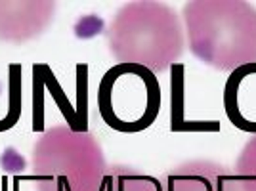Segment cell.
Returning a JSON list of instances; mask_svg holds the SVG:
<instances>
[{"label": "cell", "mask_w": 256, "mask_h": 191, "mask_svg": "<svg viewBox=\"0 0 256 191\" xmlns=\"http://www.w3.org/2000/svg\"><path fill=\"white\" fill-rule=\"evenodd\" d=\"M184 31L192 54L218 71L256 64V6L245 0L184 4Z\"/></svg>", "instance_id": "obj_1"}, {"label": "cell", "mask_w": 256, "mask_h": 191, "mask_svg": "<svg viewBox=\"0 0 256 191\" xmlns=\"http://www.w3.org/2000/svg\"><path fill=\"white\" fill-rule=\"evenodd\" d=\"M107 46L118 64L162 73L184 54L186 31L180 18L164 2H128L107 29Z\"/></svg>", "instance_id": "obj_2"}, {"label": "cell", "mask_w": 256, "mask_h": 191, "mask_svg": "<svg viewBox=\"0 0 256 191\" xmlns=\"http://www.w3.org/2000/svg\"><path fill=\"white\" fill-rule=\"evenodd\" d=\"M107 164L94 134L67 124L48 128L31 155V178L36 191H100Z\"/></svg>", "instance_id": "obj_3"}, {"label": "cell", "mask_w": 256, "mask_h": 191, "mask_svg": "<svg viewBox=\"0 0 256 191\" xmlns=\"http://www.w3.org/2000/svg\"><path fill=\"white\" fill-rule=\"evenodd\" d=\"M98 106L109 126L122 132L148 128L160 107L159 80L144 67L118 64L102 78Z\"/></svg>", "instance_id": "obj_4"}, {"label": "cell", "mask_w": 256, "mask_h": 191, "mask_svg": "<svg viewBox=\"0 0 256 191\" xmlns=\"http://www.w3.org/2000/svg\"><path fill=\"white\" fill-rule=\"evenodd\" d=\"M162 191H241L234 168L214 160H188L160 178Z\"/></svg>", "instance_id": "obj_5"}, {"label": "cell", "mask_w": 256, "mask_h": 191, "mask_svg": "<svg viewBox=\"0 0 256 191\" xmlns=\"http://www.w3.org/2000/svg\"><path fill=\"white\" fill-rule=\"evenodd\" d=\"M54 14V2H0V40H31L48 29Z\"/></svg>", "instance_id": "obj_6"}, {"label": "cell", "mask_w": 256, "mask_h": 191, "mask_svg": "<svg viewBox=\"0 0 256 191\" xmlns=\"http://www.w3.org/2000/svg\"><path fill=\"white\" fill-rule=\"evenodd\" d=\"M224 111L235 128L256 134V64L230 73L224 84Z\"/></svg>", "instance_id": "obj_7"}, {"label": "cell", "mask_w": 256, "mask_h": 191, "mask_svg": "<svg viewBox=\"0 0 256 191\" xmlns=\"http://www.w3.org/2000/svg\"><path fill=\"white\" fill-rule=\"evenodd\" d=\"M100 191H162L160 180L126 164H109Z\"/></svg>", "instance_id": "obj_8"}, {"label": "cell", "mask_w": 256, "mask_h": 191, "mask_svg": "<svg viewBox=\"0 0 256 191\" xmlns=\"http://www.w3.org/2000/svg\"><path fill=\"white\" fill-rule=\"evenodd\" d=\"M234 174L241 191H256V134L246 140L241 149Z\"/></svg>", "instance_id": "obj_9"}]
</instances>
